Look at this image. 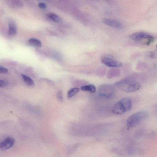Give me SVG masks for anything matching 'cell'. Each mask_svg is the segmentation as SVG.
<instances>
[{
    "instance_id": "4",
    "label": "cell",
    "mask_w": 157,
    "mask_h": 157,
    "mask_svg": "<svg viewBox=\"0 0 157 157\" xmlns=\"http://www.w3.org/2000/svg\"><path fill=\"white\" fill-rule=\"evenodd\" d=\"M98 91L100 95L107 98H110L113 96L115 89L111 84H103L99 86Z\"/></svg>"
},
{
    "instance_id": "25",
    "label": "cell",
    "mask_w": 157,
    "mask_h": 157,
    "mask_svg": "<svg viewBox=\"0 0 157 157\" xmlns=\"http://www.w3.org/2000/svg\"><path fill=\"white\" fill-rule=\"evenodd\" d=\"M156 48H157V44L156 45Z\"/></svg>"
},
{
    "instance_id": "15",
    "label": "cell",
    "mask_w": 157,
    "mask_h": 157,
    "mask_svg": "<svg viewBox=\"0 0 157 157\" xmlns=\"http://www.w3.org/2000/svg\"><path fill=\"white\" fill-rule=\"evenodd\" d=\"M21 76L25 82L28 85L30 86H32L34 85V81L30 77L23 74H22Z\"/></svg>"
},
{
    "instance_id": "10",
    "label": "cell",
    "mask_w": 157,
    "mask_h": 157,
    "mask_svg": "<svg viewBox=\"0 0 157 157\" xmlns=\"http://www.w3.org/2000/svg\"><path fill=\"white\" fill-rule=\"evenodd\" d=\"M120 101L124 106L126 112L130 110L132 107V100L130 98L128 97L123 98Z\"/></svg>"
},
{
    "instance_id": "22",
    "label": "cell",
    "mask_w": 157,
    "mask_h": 157,
    "mask_svg": "<svg viewBox=\"0 0 157 157\" xmlns=\"http://www.w3.org/2000/svg\"><path fill=\"white\" fill-rule=\"evenodd\" d=\"M7 82L3 80H0V87H5L7 86Z\"/></svg>"
},
{
    "instance_id": "7",
    "label": "cell",
    "mask_w": 157,
    "mask_h": 157,
    "mask_svg": "<svg viewBox=\"0 0 157 157\" xmlns=\"http://www.w3.org/2000/svg\"><path fill=\"white\" fill-rule=\"evenodd\" d=\"M112 111L113 113L117 115H120L126 112L124 106L120 101L114 104Z\"/></svg>"
},
{
    "instance_id": "19",
    "label": "cell",
    "mask_w": 157,
    "mask_h": 157,
    "mask_svg": "<svg viewBox=\"0 0 157 157\" xmlns=\"http://www.w3.org/2000/svg\"><path fill=\"white\" fill-rule=\"evenodd\" d=\"M73 82V84L75 86H81L86 85L88 83L87 81L82 79L76 80Z\"/></svg>"
},
{
    "instance_id": "5",
    "label": "cell",
    "mask_w": 157,
    "mask_h": 157,
    "mask_svg": "<svg viewBox=\"0 0 157 157\" xmlns=\"http://www.w3.org/2000/svg\"><path fill=\"white\" fill-rule=\"evenodd\" d=\"M130 38L135 41H140L143 39H147L146 44L149 45L154 41L153 36L147 33L142 32H138L131 35Z\"/></svg>"
},
{
    "instance_id": "16",
    "label": "cell",
    "mask_w": 157,
    "mask_h": 157,
    "mask_svg": "<svg viewBox=\"0 0 157 157\" xmlns=\"http://www.w3.org/2000/svg\"><path fill=\"white\" fill-rule=\"evenodd\" d=\"M47 16L49 18L54 22H59L61 21V19L60 17L54 13H48L47 14Z\"/></svg>"
},
{
    "instance_id": "20",
    "label": "cell",
    "mask_w": 157,
    "mask_h": 157,
    "mask_svg": "<svg viewBox=\"0 0 157 157\" xmlns=\"http://www.w3.org/2000/svg\"><path fill=\"white\" fill-rule=\"evenodd\" d=\"M56 97L58 100L60 102H62L63 100V96L61 92L59 91L57 94Z\"/></svg>"
},
{
    "instance_id": "13",
    "label": "cell",
    "mask_w": 157,
    "mask_h": 157,
    "mask_svg": "<svg viewBox=\"0 0 157 157\" xmlns=\"http://www.w3.org/2000/svg\"><path fill=\"white\" fill-rule=\"evenodd\" d=\"M80 89L82 90L87 91L92 93L95 92L96 90L95 86L92 84H86L82 86Z\"/></svg>"
},
{
    "instance_id": "17",
    "label": "cell",
    "mask_w": 157,
    "mask_h": 157,
    "mask_svg": "<svg viewBox=\"0 0 157 157\" xmlns=\"http://www.w3.org/2000/svg\"><path fill=\"white\" fill-rule=\"evenodd\" d=\"M29 43L35 46L40 47L42 44L41 41L38 39L35 38H31L28 40Z\"/></svg>"
},
{
    "instance_id": "24",
    "label": "cell",
    "mask_w": 157,
    "mask_h": 157,
    "mask_svg": "<svg viewBox=\"0 0 157 157\" xmlns=\"http://www.w3.org/2000/svg\"><path fill=\"white\" fill-rule=\"evenodd\" d=\"M148 56L151 58H154L155 57V54L152 52H150L148 53Z\"/></svg>"
},
{
    "instance_id": "2",
    "label": "cell",
    "mask_w": 157,
    "mask_h": 157,
    "mask_svg": "<svg viewBox=\"0 0 157 157\" xmlns=\"http://www.w3.org/2000/svg\"><path fill=\"white\" fill-rule=\"evenodd\" d=\"M148 116L149 113L146 111H139L132 114L126 122L127 129L129 130L134 128L140 122L147 118Z\"/></svg>"
},
{
    "instance_id": "9",
    "label": "cell",
    "mask_w": 157,
    "mask_h": 157,
    "mask_svg": "<svg viewBox=\"0 0 157 157\" xmlns=\"http://www.w3.org/2000/svg\"><path fill=\"white\" fill-rule=\"evenodd\" d=\"M120 74V70L117 67L111 68L109 69L106 76L109 79L118 76Z\"/></svg>"
},
{
    "instance_id": "8",
    "label": "cell",
    "mask_w": 157,
    "mask_h": 157,
    "mask_svg": "<svg viewBox=\"0 0 157 157\" xmlns=\"http://www.w3.org/2000/svg\"><path fill=\"white\" fill-rule=\"evenodd\" d=\"M102 21L104 24L114 28L120 29L122 27V24L115 20L104 18L102 19Z\"/></svg>"
},
{
    "instance_id": "21",
    "label": "cell",
    "mask_w": 157,
    "mask_h": 157,
    "mask_svg": "<svg viewBox=\"0 0 157 157\" xmlns=\"http://www.w3.org/2000/svg\"><path fill=\"white\" fill-rule=\"evenodd\" d=\"M0 72L3 73H7L8 72V70L6 68L3 66H0Z\"/></svg>"
},
{
    "instance_id": "3",
    "label": "cell",
    "mask_w": 157,
    "mask_h": 157,
    "mask_svg": "<svg viewBox=\"0 0 157 157\" xmlns=\"http://www.w3.org/2000/svg\"><path fill=\"white\" fill-rule=\"evenodd\" d=\"M101 61L106 66L111 68H118L123 65L121 62L115 59L110 54H106L103 55L101 58Z\"/></svg>"
},
{
    "instance_id": "23",
    "label": "cell",
    "mask_w": 157,
    "mask_h": 157,
    "mask_svg": "<svg viewBox=\"0 0 157 157\" xmlns=\"http://www.w3.org/2000/svg\"><path fill=\"white\" fill-rule=\"evenodd\" d=\"M38 7L41 9H45L46 8V4L43 2H40L38 4Z\"/></svg>"
},
{
    "instance_id": "6",
    "label": "cell",
    "mask_w": 157,
    "mask_h": 157,
    "mask_svg": "<svg viewBox=\"0 0 157 157\" xmlns=\"http://www.w3.org/2000/svg\"><path fill=\"white\" fill-rule=\"evenodd\" d=\"M15 142V139L10 136L5 138L0 144V147L2 150H6L12 147Z\"/></svg>"
},
{
    "instance_id": "1",
    "label": "cell",
    "mask_w": 157,
    "mask_h": 157,
    "mask_svg": "<svg viewBox=\"0 0 157 157\" xmlns=\"http://www.w3.org/2000/svg\"><path fill=\"white\" fill-rule=\"evenodd\" d=\"M115 85L122 91L126 92L136 91L140 89V83L130 77L125 78L115 83Z\"/></svg>"
},
{
    "instance_id": "11",
    "label": "cell",
    "mask_w": 157,
    "mask_h": 157,
    "mask_svg": "<svg viewBox=\"0 0 157 157\" xmlns=\"http://www.w3.org/2000/svg\"><path fill=\"white\" fill-rule=\"evenodd\" d=\"M7 3L10 7L15 9L21 8L23 5L20 0H8Z\"/></svg>"
},
{
    "instance_id": "14",
    "label": "cell",
    "mask_w": 157,
    "mask_h": 157,
    "mask_svg": "<svg viewBox=\"0 0 157 157\" xmlns=\"http://www.w3.org/2000/svg\"><path fill=\"white\" fill-rule=\"evenodd\" d=\"M106 72V68L104 66L98 67L96 71V75L98 77L102 78L104 76Z\"/></svg>"
},
{
    "instance_id": "12",
    "label": "cell",
    "mask_w": 157,
    "mask_h": 157,
    "mask_svg": "<svg viewBox=\"0 0 157 157\" xmlns=\"http://www.w3.org/2000/svg\"><path fill=\"white\" fill-rule=\"evenodd\" d=\"M9 33L11 35H15L17 33V27L15 23L12 21L8 22Z\"/></svg>"
},
{
    "instance_id": "18",
    "label": "cell",
    "mask_w": 157,
    "mask_h": 157,
    "mask_svg": "<svg viewBox=\"0 0 157 157\" xmlns=\"http://www.w3.org/2000/svg\"><path fill=\"white\" fill-rule=\"evenodd\" d=\"M79 90V88L77 87L71 88L67 92V97L68 98L72 97L78 92Z\"/></svg>"
}]
</instances>
